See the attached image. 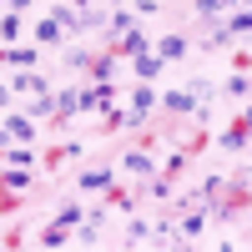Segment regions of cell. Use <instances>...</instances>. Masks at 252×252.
<instances>
[{
  "instance_id": "cell-21",
  "label": "cell",
  "mask_w": 252,
  "mask_h": 252,
  "mask_svg": "<svg viewBox=\"0 0 252 252\" xmlns=\"http://www.w3.org/2000/svg\"><path fill=\"white\" fill-rule=\"evenodd\" d=\"M61 227H81V222H86V207H81V202H71V207H61V217H56Z\"/></svg>"
},
{
  "instance_id": "cell-6",
  "label": "cell",
  "mask_w": 252,
  "mask_h": 252,
  "mask_svg": "<svg viewBox=\"0 0 252 252\" xmlns=\"http://www.w3.org/2000/svg\"><path fill=\"white\" fill-rule=\"evenodd\" d=\"M152 106H157V81H136V86H131V116H136V126L152 116Z\"/></svg>"
},
{
  "instance_id": "cell-20",
  "label": "cell",
  "mask_w": 252,
  "mask_h": 252,
  "mask_svg": "<svg viewBox=\"0 0 252 252\" xmlns=\"http://www.w3.org/2000/svg\"><path fill=\"white\" fill-rule=\"evenodd\" d=\"M207 146H212V131H207V126H197V131L187 136V146H182V152H187V157H202Z\"/></svg>"
},
{
  "instance_id": "cell-22",
  "label": "cell",
  "mask_w": 252,
  "mask_h": 252,
  "mask_svg": "<svg viewBox=\"0 0 252 252\" xmlns=\"http://www.w3.org/2000/svg\"><path fill=\"white\" fill-rule=\"evenodd\" d=\"M15 35H20V15L5 10V15H0V40H15Z\"/></svg>"
},
{
  "instance_id": "cell-16",
  "label": "cell",
  "mask_w": 252,
  "mask_h": 252,
  "mask_svg": "<svg viewBox=\"0 0 252 252\" xmlns=\"http://www.w3.org/2000/svg\"><path fill=\"white\" fill-rule=\"evenodd\" d=\"M20 207H26V197H20L15 187H5V182H0V217H15Z\"/></svg>"
},
{
  "instance_id": "cell-7",
  "label": "cell",
  "mask_w": 252,
  "mask_h": 252,
  "mask_svg": "<svg viewBox=\"0 0 252 252\" xmlns=\"http://www.w3.org/2000/svg\"><path fill=\"white\" fill-rule=\"evenodd\" d=\"M247 131H252V116H247V106L227 121V131H222V146L227 152H237V146H247Z\"/></svg>"
},
{
  "instance_id": "cell-29",
  "label": "cell",
  "mask_w": 252,
  "mask_h": 252,
  "mask_svg": "<svg viewBox=\"0 0 252 252\" xmlns=\"http://www.w3.org/2000/svg\"><path fill=\"white\" fill-rule=\"evenodd\" d=\"M0 161H5V141H0Z\"/></svg>"
},
{
  "instance_id": "cell-23",
  "label": "cell",
  "mask_w": 252,
  "mask_h": 252,
  "mask_svg": "<svg viewBox=\"0 0 252 252\" xmlns=\"http://www.w3.org/2000/svg\"><path fill=\"white\" fill-rule=\"evenodd\" d=\"M237 0H197V15H222V10H232Z\"/></svg>"
},
{
  "instance_id": "cell-1",
  "label": "cell",
  "mask_w": 252,
  "mask_h": 252,
  "mask_svg": "<svg viewBox=\"0 0 252 252\" xmlns=\"http://www.w3.org/2000/svg\"><path fill=\"white\" fill-rule=\"evenodd\" d=\"M101 51H106L111 61H136V56H146V51H152V35H146L141 26H131V31L111 35V40H106V46H101Z\"/></svg>"
},
{
  "instance_id": "cell-12",
  "label": "cell",
  "mask_w": 252,
  "mask_h": 252,
  "mask_svg": "<svg viewBox=\"0 0 252 252\" xmlns=\"http://www.w3.org/2000/svg\"><path fill=\"white\" fill-rule=\"evenodd\" d=\"M101 197H106V207H116V212H131V207H136V192H131V187H121V182H106V192H101Z\"/></svg>"
},
{
  "instance_id": "cell-8",
  "label": "cell",
  "mask_w": 252,
  "mask_h": 252,
  "mask_svg": "<svg viewBox=\"0 0 252 252\" xmlns=\"http://www.w3.org/2000/svg\"><path fill=\"white\" fill-rule=\"evenodd\" d=\"M10 91H20V96H51V81L40 76V71H20L10 81Z\"/></svg>"
},
{
  "instance_id": "cell-19",
  "label": "cell",
  "mask_w": 252,
  "mask_h": 252,
  "mask_svg": "<svg viewBox=\"0 0 252 252\" xmlns=\"http://www.w3.org/2000/svg\"><path fill=\"white\" fill-rule=\"evenodd\" d=\"M187 161H192V157H187V152H172V157H166V166H161V172H157V177H166V182H172V187H177V177L187 172Z\"/></svg>"
},
{
  "instance_id": "cell-14",
  "label": "cell",
  "mask_w": 252,
  "mask_h": 252,
  "mask_svg": "<svg viewBox=\"0 0 252 252\" xmlns=\"http://www.w3.org/2000/svg\"><path fill=\"white\" fill-rule=\"evenodd\" d=\"M187 51H192V46H187V35H177V31L157 40V56H161V61H182Z\"/></svg>"
},
{
  "instance_id": "cell-24",
  "label": "cell",
  "mask_w": 252,
  "mask_h": 252,
  "mask_svg": "<svg viewBox=\"0 0 252 252\" xmlns=\"http://www.w3.org/2000/svg\"><path fill=\"white\" fill-rule=\"evenodd\" d=\"M0 247H26V227H5V237H0Z\"/></svg>"
},
{
  "instance_id": "cell-13",
  "label": "cell",
  "mask_w": 252,
  "mask_h": 252,
  "mask_svg": "<svg viewBox=\"0 0 252 252\" xmlns=\"http://www.w3.org/2000/svg\"><path fill=\"white\" fill-rule=\"evenodd\" d=\"M161 66H166V61H161L157 51H146V56H136V61H131L136 81H157V76H161Z\"/></svg>"
},
{
  "instance_id": "cell-25",
  "label": "cell",
  "mask_w": 252,
  "mask_h": 252,
  "mask_svg": "<svg viewBox=\"0 0 252 252\" xmlns=\"http://www.w3.org/2000/svg\"><path fill=\"white\" fill-rule=\"evenodd\" d=\"M232 71H237V76H247V71H252V56H247V46H242V51H232Z\"/></svg>"
},
{
  "instance_id": "cell-3",
  "label": "cell",
  "mask_w": 252,
  "mask_h": 252,
  "mask_svg": "<svg viewBox=\"0 0 252 252\" xmlns=\"http://www.w3.org/2000/svg\"><path fill=\"white\" fill-rule=\"evenodd\" d=\"M0 131H5V141H26V146H31V141L40 136V121H35L31 111H10L5 121H0Z\"/></svg>"
},
{
  "instance_id": "cell-28",
  "label": "cell",
  "mask_w": 252,
  "mask_h": 252,
  "mask_svg": "<svg viewBox=\"0 0 252 252\" xmlns=\"http://www.w3.org/2000/svg\"><path fill=\"white\" fill-rule=\"evenodd\" d=\"M136 10H141V15H152V10H157V0H136Z\"/></svg>"
},
{
  "instance_id": "cell-18",
  "label": "cell",
  "mask_w": 252,
  "mask_h": 252,
  "mask_svg": "<svg viewBox=\"0 0 252 252\" xmlns=\"http://www.w3.org/2000/svg\"><path fill=\"white\" fill-rule=\"evenodd\" d=\"M66 242H71V227H61V222L40 227V247H66Z\"/></svg>"
},
{
  "instance_id": "cell-10",
  "label": "cell",
  "mask_w": 252,
  "mask_h": 252,
  "mask_svg": "<svg viewBox=\"0 0 252 252\" xmlns=\"http://www.w3.org/2000/svg\"><path fill=\"white\" fill-rule=\"evenodd\" d=\"M71 157H81V141H56V146H46L40 166H46V172H56V166H61V161H71Z\"/></svg>"
},
{
  "instance_id": "cell-30",
  "label": "cell",
  "mask_w": 252,
  "mask_h": 252,
  "mask_svg": "<svg viewBox=\"0 0 252 252\" xmlns=\"http://www.w3.org/2000/svg\"><path fill=\"white\" fill-rule=\"evenodd\" d=\"M116 5H121V0H116Z\"/></svg>"
},
{
  "instance_id": "cell-15",
  "label": "cell",
  "mask_w": 252,
  "mask_h": 252,
  "mask_svg": "<svg viewBox=\"0 0 252 252\" xmlns=\"http://www.w3.org/2000/svg\"><path fill=\"white\" fill-rule=\"evenodd\" d=\"M227 35H247L252 31V15H247V5H232V10H227V26H222Z\"/></svg>"
},
{
  "instance_id": "cell-9",
  "label": "cell",
  "mask_w": 252,
  "mask_h": 252,
  "mask_svg": "<svg viewBox=\"0 0 252 252\" xmlns=\"http://www.w3.org/2000/svg\"><path fill=\"white\" fill-rule=\"evenodd\" d=\"M35 56H40V46H0V66H20V71H31Z\"/></svg>"
},
{
  "instance_id": "cell-17",
  "label": "cell",
  "mask_w": 252,
  "mask_h": 252,
  "mask_svg": "<svg viewBox=\"0 0 252 252\" xmlns=\"http://www.w3.org/2000/svg\"><path fill=\"white\" fill-rule=\"evenodd\" d=\"M0 182H5V187H15V192H26V187H31V172H26V166H0Z\"/></svg>"
},
{
  "instance_id": "cell-2",
  "label": "cell",
  "mask_w": 252,
  "mask_h": 252,
  "mask_svg": "<svg viewBox=\"0 0 252 252\" xmlns=\"http://www.w3.org/2000/svg\"><path fill=\"white\" fill-rule=\"evenodd\" d=\"M217 197H222V207H217V212H222L227 222H232V217H242L247 207H252V192H247V172H237V177H232V187H227V192H217Z\"/></svg>"
},
{
  "instance_id": "cell-11",
  "label": "cell",
  "mask_w": 252,
  "mask_h": 252,
  "mask_svg": "<svg viewBox=\"0 0 252 252\" xmlns=\"http://www.w3.org/2000/svg\"><path fill=\"white\" fill-rule=\"evenodd\" d=\"M121 166H126V172H131V177H152V172H157L152 152H141V146H131V152L121 157Z\"/></svg>"
},
{
  "instance_id": "cell-5",
  "label": "cell",
  "mask_w": 252,
  "mask_h": 252,
  "mask_svg": "<svg viewBox=\"0 0 252 252\" xmlns=\"http://www.w3.org/2000/svg\"><path fill=\"white\" fill-rule=\"evenodd\" d=\"M106 182H116V161H96V166H86L81 172V192H106Z\"/></svg>"
},
{
  "instance_id": "cell-4",
  "label": "cell",
  "mask_w": 252,
  "mask_h": 252,
  "mask_svg": "<svg viewBox=\"0 0 252 252\" xmlns=\"http://www.w3.org/2000/svg\"><path fill=\"white\" fill-rule=\"evenodd\" d=\"M66 35H71V31L61 26V15H56V10H46V15L31 26V40H35V46H61Z\"/></svg>"
},
{
  "instance_id": "cell-27",
  "label": "cell",
  "mask_w": 252,
  "mask_h": 252,
  "mask_svg": "<svg viewBox=\"0 0 252 252\" xmlns=\"http://www.w3.org/2000/svg\"><path fill=\"white\" fill-rule=\"evenodd\" d=\"M31 5H35V0H5V10H15V15H20V10H31Z\"/></svg>"
},
{
  "instance_id": "cell-26",
  "label": "cell",
  "mask_w": 252,
  "mask_h": 252,
  "mask_svg": "<svg viewBox=\"0 0 252 252\" xmlns=\"http://www.w3.org/2000/svg\"><path fill=\"white\" fill-rule=\"evenodd\" d=\"M227 96H232V101H247V76H237V81H227Z\"/></svg>"
}]
</instances>
